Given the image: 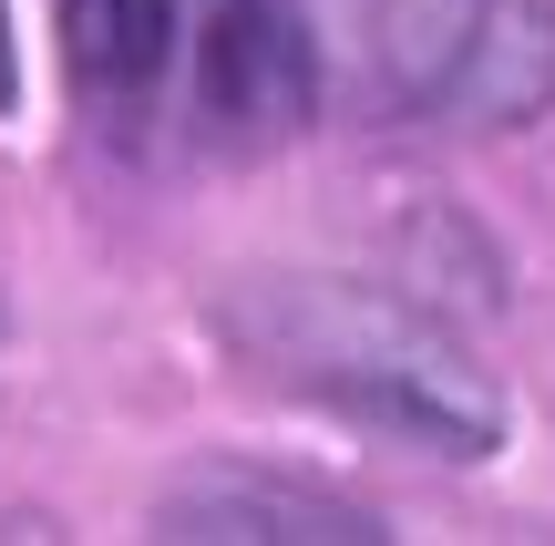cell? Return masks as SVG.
<instances>
[{
	"instance_id": "1",
	"label": "cell",
	"mask_w": 555,
	"mask_h": 546,
	"mask_svg": "<svg viewBox=\"0 0 555 546\" xmlns=\"http://www.w3.org/2000/svg\"><path fill=\"white\" fill-rule=\"evenodd\" d=\"M217 330L268 392L309 412H339L360 433H391L442 465H483L515 433L504 382L433 320L422 300L380 279H298V268H258L217 300Z\"/></svg>"
},
{
	"instance_id": "2",
	"label": "cell",
	"mask_w": 555,
	"mask_h": 546,
	"mask_svg": "<svg viewBox=\"0 0 555 546\" xmlns=\"http://www.w3.org/2000/svg\"><path fill=\"white\" fill-rule=\"evenodd\" d=\"M73 93L124 155H258L319 93L278 0H62Z\"/></svg>"
},
{
	"instance_id": "3",
	"label": "cell",
	"mask_w": 555,
	"mask_h": 546,
	"mask_svg": "<svg viewBox=\"0 0 555 546\" xmlns=\"http://www.w3.org/2000/svg\"><path fill=\"white\" fill-rule=\"evenodd\" d=\"M319 93L380 124L515 135L555 103V0H278Z\"/></svg>"
},
{
	"instance_id": "4",
	"label": "cell",
	"mask_w": 555,
	"mask_h": 546,
	"mask_svg": "<svg viewBox=\"0 0 555 546\" xmlns=\"http://www.w3.org/2000/svg\"><path fill=\"white\" fill-rule=\"evenodd\" d=\"M155 536H288V546L339 536V546H360L380 526L360 506H339V495H319V485H288V474L196 465V474H176V485L155 495Z\"/></svg>"
},
{
	"instance_id": "5",
	"label": "cell",
	"mask_w": 555,
	"mask_h": 546,
	"mask_svg": "<svg viewBox=\"0 0 555 546\" xmlns=\"http://www.w3.org/2000/svg\"><path fill=\"white\" fill-rule=\"evenodd\" d=\"M21 103V52H11V0H0V114Z\"/></svg>"
}]
</instances>
